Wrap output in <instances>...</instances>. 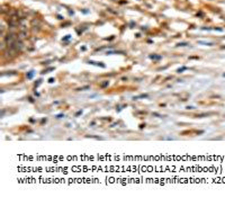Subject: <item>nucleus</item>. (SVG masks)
Wrapping results in <instances>:
<instances>
[{
  "instance_id": "f257e3e1",
  "label": "nucleus",
  "mask_w": 225,
  "mask_h": 197,
  "mask_svg": "<svg viewBox=\"0 0 225 197\" xmlns=\"http://www.w3.org/2000/svg\"><path fill=\"white\" fill-rule=\"evenodd\" d=\"M33 75H34V72L30 71V72L28 73V75H27V78H28V79H32V78H33Z\"/></svg>"
},
{
  "instance_id": "f03ea898",
  "label": "nucleus",
  "mask_w": 225,
  "mask_h": 197,
  "mask_svg": "<svg viewBox=\"0 0 225 197\" xmlns=\"http://www.w3.org/2000/svg\"><path fill=\"white\" fill-rule=\"evenodd\" d=\"M185 70H187V68H186V67H182V68H181V69H178V72H179V73H180V72L185 71Z\"/></svg>"
},
{
  "instance_id": "7ed1b4c3",
  "label": "nucleus",
  "mask_w": 225,
  "mask_h": 197,
  "mask_svg": "<svg viewBox=\"0 0 225 197\" xmlns=\"http://www.w3.org/2000/svg\"><path fill=\"white\" fill-rule=\"evenodd\" d=\"M223 76H224V77H225V73H224V75H223Z\"/></svg>"
}]
</instances>
